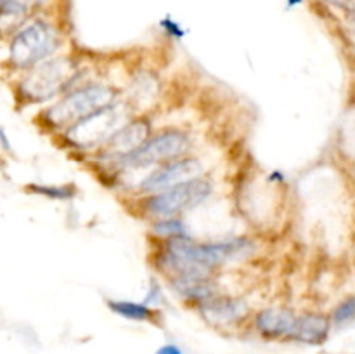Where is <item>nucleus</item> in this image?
<instances>
[{
    "label": "nucleus",
    "instance_id": "obj_14",
    "mask_svg": "<svg viewBox=\"0 0 355 354\" xmlns=\"http://www.w3.org/2000/svg\"><path fill=\"white\" fill-rule=\"evenodd\" d=\"M107 307L118 314L120 318L130 319V321H149L155 316V311L148 304L134 301H107Z\"/></svg>",
    "mask_w": 355,
    "mask_h": 354
},
{
    "label": "nucleus",
    "instance_id": "obj_2",
    "mask_svg": "<svg viewBox=\"0 0 355 354\" xmlns=\"http://www.w3.org/2000/svg\"><path fill=\"white\" fill-rule=\"evenodd\" d=\"M114 99H116V94L111 87L103 85V83H92V85L73 90L59 103L49 108L45 111V120L54 127L69 128L89 115L96 113L101 108L114 103Z\"/></svg>",
    "mask_w": 355,
    "mask_h": 354
},
{
    "label": "nucleus",
    "instance_id": "obj_9",
    "mask_svg": "<svg viewBox=\"0 0 355 354\" xmlns=\"http://www.w3.org/2000/svg\"><path fill=\"white\" fill-rule=\"evenodd\" d=\"M151 139V125L146 120H132L125 124L110 141L106 142L104 155L116 158L118 163L134 155L139 148Z\"/></svg>",
    "mask_w": 355,
    "mask_h": 354
},
{
    "label": "nucleus",
    "instance_id": "obj_10",
    "mask_svg": "<svg viewBox=\"0 0 355 354\" xmlns=\"http://www.w3.org/2000/svg\"><path fill=\"white\" fill-rule=\"evenodd\" d=\"M298 316L288 307H267L257 312L255 330L269 340H290Z\"/></svg>",
    "mask_w": 355,
    "mask_h": 354
},
{
    "label": "nucleus",
    "instance_id": "obj_13",
    "mask_svg": "<svg viewBox=\"0 0 355 354\" xmlns=\"http://www.w3.org/2000/svg\"><path fill=\"white\" fill-rule=\"evenodd\" d=\"M172 288L186 301L198 302V304H203L215 297V285L211 283L210 278L203 276V274L173 276Z\"/></svg>",
    "mask_w": 355,
    "mask_h": 354
},
{
    "label": "nucleus",
    "instance_id": "obj_5",
    "mask_svg": "<svg viewBox=\"0 0 355 354\" xmlns=\"http://www.w3.org/2000/svg\"><path fill=\"white\" fill-rule=\"evenodd\" d=\"M211 194V184L207 179L187 180L175 187L151 194L148 200V212L156 219L177 217L186 210L198 207Z\"/></svg>",
    "mask_w": 355,
    "mask_h": 354
},
{
    "label": "nucleus",
    "instance_id": "obj_15",
    "mask_svg": "<svg viewBox=\"0 0 355 354\" xmlns=\"http://www.w3.org/2000/svg\"><path fill=\"white\" fill-rule=\"evenodd\" d=\"M156 235L166 236V238H177V236H189L187 235V228L180 219L168 217V219H158L155 226Z\"/></svg>",
    "mask_w": 355,
    "mask_h": 354
},
{
    "label": "nucleus",
    "instance_id": "obj_18",
    "mask_svg": "<svg viewBox=\"0 0 355 354\" xmlns=\"http://www.w3.org/2000/svg\"><path fill=\"white\" fill-rule=\"evenodd\" d=\"M155 354H184V351L177 344H163L162 347L156 349Z\"/></svg>",
    "mask_w": 355,
    "mask_h": 354
},
{
    "label": "nucleus",
    "instance_id": "obj_4",
    "mask_svg": "<svg viewBox=\"0 0 355 354\" xmlns=\"http://www.w3.org/2000/svg\"><path fill=\"white\" fill-rule=\"evenodd\" d=\"M58 45L54 30L47 23H31L12 37L9 58L16 68H33L47 61Z\"/></svg>",
    "mask_w": 355,
    "mask_h": 354
},
{
    "label": "nucleus",
    "instance_id": "obj_8",
    "mask_svg": "<svg viewBox=\"0 0 355 354\" xmlns=\"http://www.w3.org/2000/svg\"><path fill=\"white\" fill-rule=\"evenodd\" d=\"M203 172V167L194 158H180L173 162L163 163L156 172L146 177L141 184V189L144 193L156 194L162 191L175 187L179 184L187 183V180L198 179Z\"/></svg>",
    "mask_w": 355,
    "mask_h": 354
},
{
    "label": "nucleus",
    "instance_id": "obj_11",
    "mask_svg": "<svg viewBox=\"0 0 355 354\" xmlns=\"http://www.w3.org/2000/svg\"><path fill=\"white\" fill-rule=\"evenodd\" d=\"M200 312L208 323L215 326H229L243 321L248 316L250 307L241 298L217 297L200 304Z\"/></svg>",
    "mask_w": 355,
    "mask_h": 354
},
{
    "label": "nucleus",
    "instance_id": "obj_19",
    "mask_svg": "<svg viewBox=\"0 0 355 354\" xmlns=\"http://www.w3.org/2000/svg\"><path fill=\"white\" fill-rule=\"evenodd\" d=\"M159 298V288L156 287L155 285V288L151 287V290H149V295H148V298H146V302H156Z\"/></svg>",
    "mask_w": 355,
    "mask_h": 354
},
{
    "label": "nucleus",
    "instance_id": "obj_17",
    "mask_svg": "<svg viewBox=\"0 0 355 354\" xmlns=\"http://www.w3.org/2000/svg\"><path fill=\"white\" fill-rule=\"evenodd\" d=\"M33 189H37V193L40 194H47L51 198H58V200H64V198H71L73 191L69 186H62V187H52V186H31Z\"/></svg>",
    "mask_w": 355,
    "mask_h": 354
},
{
    "label": "nucleus",
    "instance_id": "obj_20",
    "mask_svg": "<svg viewBox=\"0 0 355 354\" xmlns=\"http://www.w3.org/2000/svg\"><path fill=\"white\" fill-rule=\"evenodd\" d=\"M329 2L336 3V6H340V3H343V0H329Z\"/></svg>",
    "mask_w": 355,
    "mask_h": 354
},
{
    "label": "nucleus",
    "instance_id": "obj_1",
    "mask_svg": "<svg viewBox=\"0 0 355 354\" xmlns=\"http://www.w3.org/2000/svg\"><path fill=\"white\" fill-rule=\"evenodd\" d=\"M253 250V243L246 238L225 239L218 243H194L189 236H177L166 242L165 252L159 264L173 276L203 274L208 276L211 269L224 262L245 259Z\"/></svg>",
    "mask_w": 355,
    "mask_h": 354
},
{
    "label": "nucleus",
    "instance_id": "obj_7",
    "mask_svg": "<svg viewBox=\"0 0 355 354\" xmlns=\"http://www.w3.org/2000/svg\"><path fill=\"white\" fill-rule=\"evenodd\" d=\"M191 141L184 132L166 130L158 135H151L142 148H139L134 155L121 160L125 167H148L156 163H168L180 158L189 149Z\"/></svg>",
    "mask_w": 355,
    "mask_h": 354
},
{
    "label": "nucleus",
    "instance_id": "obj_12",
    "mask_svg": "<svg viewBox=\"0 0 355 354\" xmlns=\"http://www.w3.org/2000/svg\"><path fill=\"white\" fill-rule=\"evenodd\" d=\"M333 321L329 316L319 314V312H307L297 318L291 342L305 344V346H322L328 342L331 335Z\"/></svg>",
    "mask_w": 355,
    "mask_h": 354
},
{
    "label": "nucleus",
    "instance_id": "obj_3",
    "mask_svg": "<svg viewBox=\"0 0 355 354\" xmlns=\"http://www.w3.org/2000/svg\"><path fill=\"white\" fill-rule=\"evenodd\" d=\"M125 124L127 110L121 104L111 103L66 128V135L78 148L92 149L96 146L106 144Z\"/></svg>",
    "mask_w": 355,
    "mask_h": 354
},
{
    "label": "nucleus",
    "instance_id": "obj_6",
    "mask_svg": "<svg viewBox=\"0 0 355 354\" xmlns=\"http://www.w3.org/2000/svg\"><path fill=\"white\" fill-rule=\"evenodd\" d=\"M71 65L68 59H47L33 66L21 83V92L30 101H47L69 82Z\"/></svg>",
    "mask_w": 355,
    "mask_h": 354
},
{
    "label": "nucleus",
    "instance_id": "obj_16",
    "mask_svg": "<svg viewBox=\"0 0 355 354\" xmlns=\"http://www.w3.org/2000/svg\"><path fill=\"white\" fill-rule=\"evenodd\" d=\"M329 318H331L333 326H345L355 321V297L345 298L343 302H340Z\"/></svg>",
    "mask_w": 355,
    "mask_h": 354
}]
</instances>
